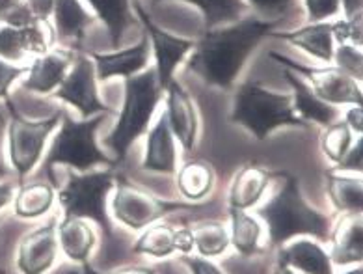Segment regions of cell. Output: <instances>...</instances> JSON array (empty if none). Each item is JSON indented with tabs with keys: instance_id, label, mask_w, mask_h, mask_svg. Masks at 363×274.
Instances as JSON below:
<instances>
[{
	"instance_id": "obj_1",
	"label": "cell",
	"mask_w": 363,
	"mask_h": 274,
	"mask_svg": "<svg viewBox=\"0 0 363 274\" xmlns=\"http://www.w3.org/2000/svg\"><path fill=\"white\" fill-rule=\"evenodd\" d=\"M274 26L276 21L244 19L228 28H211L192 49L189 70L198 73L207 84L228 90L235 84L259 41L269 35Z\"/></svg>"
},
{
	"instance_id": "obj_2",
	"label": "cell",
	"mask_w": 363,
	"mask_h": 274,
	"mask_svg": "<svg viewBox=\"0 0 363 274\" xmlns=\"http://www.w3.org/2000/svg\"><path fill=\"white\" fill-rule=\"evenodd\" d=\"M269 222L270 239L274 244L285 243L293 235L309 234L318 239H328L330 220L306 204L298 189V181L289 175L278 194L259 209Z\"/></svg>"
},
{
	"instance_id": "obj_3",
	"label": "cell",
	"mask_w": 363,
	"mask_h": 274,
	"mask_svg": "<svg viewBox=\"0 0 363 274\" xmlns=\"http://www.w3.org/2000/svg\"><path fill=\"white\" fill-rule=\"evenodd\" d=\"M231 121L244 125L259 140H264L274 129L284 125H306L294 112L293 95L274 94L257 82H244L237 90Z\"/></svg>"
},
{
	"instance_id": "obj_4",
	"label": "cell",
	"mask_w": 363,
	"mask_h": 274,
	"mask_svg": "<svg viewBox=\"0 0 363 274\" xmlns=\"http://www.w3.org/2000/svg\"><path fill=\"white\" fill-rule=\"evenodd\" d=\"M162 92L164 90L159 86L155 70L125 79L123 109L112 135L106 138V144L114 150L116 159H123L135 140L147 129Z\"/></svg>"
},
{
	"instance_id": "obj_5",
	"label": "cell",
	"mask_w": 363,
	"mask_h": 274,
	"mask_svg": "<svg viewBox=\"0 0 363 274\" xmlns=\"http://www.w3.org/2000/svg\"><path fill=\"white\" fill-rule=\"evenodd\" d=\"M103 120L105 114L75 121L62 110V127L45 159L47 174L52 175V166L56 165H67L77 170H88L95 165L112 166V160L95 144V131L99 129Z\"/></svg>"
},
{
	"instance_id": "obj_6",
	"label": "cell",
	"mask_w": 363,
	"mask_h": 274,
	"mask_svg": "<svg viewBox=\"0 0 363 274\" xmlns=\"http://www.w3.org/2000/svg\"><path fill=\"white\" fill-rule=\"evenodd\" d=\"M116 180L118 177L110 170L86 175L71 174L65 189L60 192L65 220L91 219L105 229L106 235H112L110 220L105 211V198Z\"/></svg>"
},
{
	"instance_id": "obj_7",
	"label": "cell",
	"mask_w": 363,
	"mask_h": 274,
	"mask_svg": "<svg viewBox=\"0 0 363 274\" xmlns=\"http://www.w3.org/2000/svg\"><path fill=\"white\" fill-rule=\"evenodd\" d=\"M8 105V150H10L11 166L16 168L21 180L30 174L35 165L40 163L45 142L49 135L58 127L62 120V110H58L55 116L47 120L30 121L21 118L11 106V101L6 99Z\"/></svg>"
},
{
	"instance_id": "obj_8",
	"label": "cell",
	"mask_w": 363,
	"mask_h": 274,
	"mask_svg": "<svg viewBox=\"0 0 363 274\" xmlns=\"http://www.w3.org/2000/svg\"><path fill=\"white\" fill-rule=\"evenodd\" d=\"M270 58H274L279 65H285L287 70L294 71V73L308 77L311 80V86H313V94L324 103L362 105L363 97L359 84L339 67H326V70L308 67V65L296 64L291 58L278 55V53H270Z\"/></svg>"
},
{
	"instance_id": "obj_9",
	"label": "cell",
	"mask_w": 363,
	"mask_h": 274,
	"mask_svg": "<svg viewBox=\"0 0 363 274\" xmlns=\"http://www.w3.org/2000/svg\"><path fill=\"white\" fill-rule=\"evenodd\" d=\"M55 95L67 105L75 106L82 118L112 112L99 97L95 65L90 56H77L75 64L71 65L64 82L56 88Z\"/></svg>"
},
{
	"instance_id": "obj_10",
	"label": "cell",
	"mask_w": 363,
	"mask_h": 274,
	"mask_svg": "<svg viewBox=\"0 0 363 274\" xmlns=\"http://www.w3.org/2000/svg\"><path fill=\"white\" fill-rule=\"evenodd\" d=\"M112 207H114L116 219L121 220L125 226L133 229H142L145 226L153 224L155 220H159L162 214L179 207V205L166 204V202L155 198L153 194L138 189L135 185L120 180Z\"/></svg>"
},
{
	"instance_id": "obj_11",
	"label": "cell",
	"mask_w": 363,
	"mask_h": 274,
	"mask_svg": "<svg viewBox=\"0 0 363 274\" xmlns=\"http://www.w3.org/2000/svg\"><path fill=\"white\" fill-rule=\"evenodd\" d=\"M133 6L136 10V17L142 21V26L145 28V35L150 38V43L153 47L155 60H157V67H155L157 80H159L160 88L164 90L169 80L174 79L175 67L184 60V56L189 55L190 50L194 49L196 43L189 40H181V38H175L168 32L160 31L159 26L150 19V16L145 13L138 0H133Z\"/></svg>"
},
{
	"instance_id": "obj_12",
	"label": "cell",
	"mask_w": 363,
	"mask_h": 274,
	"mask_svg": "<svg viewBox=\"0 0 363 274\" xmlns=\"http://www.w3.org/2000/svg\"><path fill=\"white\" fill-rule=\"evenodd\" d=\"M45 23L30 21L25 25L0 26V58L17 64L28 56H40L49 50Z\"/></svg>"
},
{
	"instance_id": "obj_13",
	"label": "cell",
	"mask_w": 363,
	"mask_h": 274,
	"mask_svg": "<svg viewBox=\"0 0 363 274\" xmlns=\"http://www.w3.org/2000/svg\"><path fill=\"white\" fill-rule=\"evenodd\" d=\"M56 254H58L56 226L49 222L21 241L17 267L23 274H43L52 267Z\"/></svg>"
},
{
	"instance_id": "obj_14",
	"label": "cell",
	"mask_w": 363,
	"mask_h": 274,
	"mask_svg": "<svg viewBox=\"0 0 363 274\" xmlns=\"http://www.w3.org/2000/svg\"><path fill=\"white\" fill-rule=\"evenodd\" d=\"M69 50H47L43 55L35 56L34 62L28 65L26 79L23 80V88L34 94H50L64 82L67 71L73 65Z\"/></svg>"
},
{
	"instance_id": "obj_15",
	"label": "cell",
	"mask_w": 363,
	"mask_h": 274,
	"mask_svg": "<svg viewBox=\"0 0 363 274\" xmlns=\"http://www.w3.org/2000/svg\"><path fill=\"white\" fill-rule=\"evenodd\" d=\"M90 58L94 60L95 75L101 82H106V80L114 79V77L129 79V77L136 75L138 71L147 67V62H150V40L145 35L138 45L116 50V53H110V55L94 53Z\"/></svg>"
},
{
	"instance_id": "obj_16",
	"label": "cell",
	"mask_w": 363,
	"mask_h": 274,
	"mask_svg": "<svg viewBox=\"0 0 363 274\" xmlns=\"http://www.w3.org/2000/svg\"><path fill=\"white\" fill-rule=\"evenodd\" d=\"M168 94V106H166V118H168L169 129L174 136L179 138L184 150H192L198 133V118H196L194 103L190 101L186 92L181 88L177 80H169L164 88Z\"/></svg>"
},
{
	"instance_id": "obj_17",
	"label": "cell",
	"mask_w": 363,
	"mask_h": 274,
	"mask_svg": "<svg viewBox=\"0 0 363 274\" xmlns=\"http://www.w3.org/2000/svg\"><path fill=\"white\" fill-rule=\"evenodd\" d=\"M175 163H177V151H175L174 133L169 129L166 112H162L147 140L144 168L160 174H174Z\"/></svg>"
},
{
	"instance_id": "obj_18",
	"label": "cell",
	"mask_w": 363,
	"mask_h": 274,
	"mask_svg": "<svg viewBox=\"0 0 363 274\" xmlns=\"http://www.w3.org/2000/svg\"><path fill=\"white\" fill-rule=\"evenodd\" d=\"M276 38L293 43L298 49L306 50L308 55L315 56L320 62H332L335 40H333L332 25L330 23H313L293 32H274Z\"/></svg>"
},
{
	"instance_id": "obj_19",
	"label": "cell",
	"mask_w": 363,
	"mask_h": 274,
	"mask_svg": "<svg viewBox=\"0 0 363 274\" xmlns=\"http://www.w3.org/2000/svg\"><path fill=\"white\" fill-rule=\"evenodd\" d=\"M52 17H55V26L60 40L73 45L82 43L86 31L94 21L80 0H55Z\"/></svg>"
},
{
	"instance_id": "obj_20",
	"label": "cell",
	"mask_w": 363,
	"mask_h": 274,
	"mask_svg": "<svg viewBox=\"0 0 363 274\" xmlns=\"http://www.w3.org/2000/svg\"><path fill=\"white\" fill-rule=\"evenodd\" d=\"M284 75L289 84H291V88H293L294 110H298L303 120L317 121V124L326 125V127L333 124V120L337 118V110L328 105V103H324L323 99H318L313 90L303 84L302 79H298L291 70L285 67Z\"/></svg>"
},
{
	"instance_id": "obj_21",
	"label": "cell",
	"mask_w": 363,
	"mask_h": 274,
	"mask_svg": "<svg viewBox=\"0 0 363 274\" xmlns=\"http://www.w3.org/2000/svg\"><path fill=\"white\" fill-rule=\"evenodd\" d=\"M88 4L106 26L112 47H120L127 31L135 23L130 0H88Z\"/></svg>"
},
{
	"instance_id": "obj_22",
	"label": "cell",
	"mask_w": 363,
	"mask_h": 274,
	"mask_svg": "<svg viewBox=\"0 0 363 274\" xmlns=\"http://www.w3.org/2000/svg\"><path fill=\"white\" fill-rule=\"evenodd\" d=\"M269 185L267 172L257 166H246L235 175L229 189V205L231 209H246L257 204Z\"/></svg>"
},
{
	"instance_id": "obj_23",
	"label": "cell",
	"mask_w": 363,
	"mask_h": 274,
	"mask_svg": "<svg viewBox=\"0 0 363 274\" xmlns=\"http://www.w3.org/2000/svg\"><path fill=\"white\" fill-rule=\"evenodd\" d=\"M284 263L293 265L308 274H332L328 256L324 250L309 241H298L284 252Z\"/></svg>"
},
{
	"instance_id": "obj_24",
	"label": "cell",
	"mask_w": 363,
	"mask_h": 274,
	"mask_svg": "<svg viewBox=\"0 0 363 274\" xmlns=\"http://www.w3.org/2000/svg\"><path fill=\"white\" fill-rule=\"evenodd\" d=\"M55 190L45 183L26 185L17 192L13 209L21 219H38L52 207Z\"/></svg>"
},
{
	"instance_id": "obj_25",
	"label": "cell",
	"mask_w": 363,
	"mask_h": 274,
	"mask_svg": "<svg viewBox=\"0 0 363 274\" xmlns=\"http://www.w3.org/2000/svg\"><path fill=\"white\" fill-rule=\"evenodd\" d=\"M58 235H60V244L67 258L73 261H84L88 258L94 246V234L90 226L77 219H67L64 220V224H60Z\"/></svg>"
},
{
	"instance_id": "obj_26",
	"label": "cell",
	"mask_w": 363,
	"mask_h": 274,
	"mask_svg": "<svg viewBox=\"0 0 363 274\" xmlns=\"http://www.w3.org/2000/svg\"><path fill=\"white\" fill-rule=\"evenodd\" d=\"M328 194L337 209L350 211V213L362 211L363 192L359 180L328 174Z\"/></svg>"
},
{
	"instance_id": "obj_27",
	"label": "cell",
	"mask_w": 363,
	"mask_h": 274,
	"mask_svg": "<svg viewBox=\"0 0 363 274\" xmlns=\"http://www.w3.org/2000/svg\"><path fill=\"white\" fill-rule=\"evenodd\" d=\"M151 2L157 4L160 0H151ZM186 2H192L203 11L207 31L218 25L233 23L242 16L244 8H246L242 0H186Z\"/></svg>"
},
{
	"instance_id": "obj_28",
	"label": "cell",
	"mask_w": 363,
	"mask_h": 274,
	"mask_svg": "<svg viewBox=\"0 0 363 274\" xmlns=\"http://www.w3.org/2000/svg\"><path fill=\"white\" fill-rule=\"evenodd\" d=\"M177 185L186 198H203L213 187V170L205 163H189L181 168L177 175Z\"/></svg>"
},
{
	"instance_id": "obj_29",
	"label": "cell",
	"mask_w": 363,
	"mask_h": 274,
	"mask_svg": "<svg viewBox=\"0 0 363 274\" xmlns=\"http://www.w3.org/2000/svg\"><path fill=\"white\" fill-rule=\"evenodd\" d=\"M362 222L352 219L339 231L337 243L333 248V261L339 265L362 261Z\"/></svg>"
},
{
	"instance_id": "obj_30",
	"label": "cell",
	"mask_w": 363,
	"mask_h": 274,
	"mask_svg": "<svg viewBox=\"0 0 363 274\" xmlns=\"http://www.w3.org/2000/svg\"><path fill=\"white\" fill-rule=\"evenodd\" d=\"M175 250H177V246H175V229L162 224L151 226L140 237V241L135 246V252L157 256V258H164V256H169Z\"/></svg>"
},
{
	"instance_id": "obj_31",
	"label": "cell",
	"mask_w": 363,
	"mask_h": 274,
	"mask_svg": "<svg viewBox=\"0 0 363 274\" xmlns=\"http://www.w3.org/2000/svg\"><path fill=\"white\" fill-rule=\"evenodd\" d=\"M233 220V244L244 256L254 254L257 250L259 237H261V226L252 217L244 213V209H231Z\"/></svg>"
},
{
	"instance_id": "obj_32",
	"label": "cell",
	"mask_w": 363,
	"mask_h": 274,
	"mask_svg": "<svg viewBox=\"0 0 363 274\" xmlns=\"http://www.w3.org/2000/svg\"><path fill=\"white\" fill-rule=\"evenodd\" d=\"M194 243L198 246L199 254L203 256H218L228 248V231L222 224L211 222V224H203L194 229Z\"/></svg>"
},
{
	"instance_id": "obj_33",
	"label": "cell",
	"mask_w": 363,
	"mask_h": 274,
	"mask_svg": "<svg viewBox=\"0 0 363 274\" xmlns=\"http://www.w3.org/2000/svg\"><path fill=\"white\" fill-rule=\"evenodd\" d=\"M352 129L345 121H337V124H330L326 133H324L323 150L330 159L339 163L347 155V151L352 148Z\"/></svg>"
},
{
	"instance_id": "obj_34",
	"label": "cell",
	"mask_w": 363,
	"mask_h": 274,
	"mask_svg": "<svg viewBox=\"0 0 363 274\" xmlns=\"http://www.w3.org/2000/svg\"><path fill=\"white\" fill-rule=\"evenodd\" d=\"M332 62L337 64L341 71H345L348 77H352L354 80H362L363 77V58L362 49L350 43H339L337 49H333Z\"/></svg>"
},
{
	"instance_id": "obj_35",
	"label": "cell",
	"mask_w": 363,
	"mask_h": 274,
	"mask_svg": "<svg viewBox=\"0 0 363 274\" xmlns=\"http://www.w3.org/2000/svg\"><path fill=\"white\" fill-rule=\"evenodd\" d=\"M333 40L337 43H350V45H362V16L352 19H343L332 25Z\"/></svg>"
},
{
	"instance_id": "obj_36",
	"label": "cell",
	"mask_w": 363,
	"mask_h": 274,
	"mask_svg": "<svg viewBox=\"0 0 363 274\" xmlns=\"http://www.w3.org/2000/svg\"><path fill=\"white\" fill-rule=\"evenodd\" d=\"M308 10L309 21L323 23V21L341 13V0H303Z\"/></svg>"
},
{
	"instance_id": "obj_37",
	"label": "cell",
	"mask_w": 363,
	"mask_h": 274,
	"mask_svg": "<svg viewBox=\"0 0 363 274\" xmlns=\"http://www.w3.org/2000/svg\"><path fill=\"white\" fill-rule=\"evenodd\" d=\"M28 65H17L0 58V99H10V88L17 79L26 75Z\"/></svg>"
},
{
	"instance_id": "obj_38",
	"label": "cell",
	"mask_w": 363,
	"mask_h": 274,
	"mask_svg": "<svg viewBox=\"0 0 363 274\" xmlns=\"http://www.w3.org/2000/svg\"><path fill=\"white\" fill-rule=\"evenodd\" d=\"M248 2L264 16H284L293 6L294 0H248Z\"/></svg>"
},
{
	"instance_id": "obj_39",
	"label": "cell",
	"mask_w": 363,
	"mask_h": 274,
	"mask_svg": "<svg viewBox=\"0 0 363 274\" xmlns=\"http://www.w3.org/2000/svg\"><path fill=\"white\" fill-rule=\"evenodd\" d=\"M362 155H363L362 138H359L358 144L354 146V148H350L343 159L339 160V166H337L339 172H341V170H354V172H362V163H363Z\"/></svg>"
},
{
	"instance_id": "obj_40",
	"label": "cell",
	"mask_w": 363,
	"mask_h": 274,
	"mask_svg": "<svg viewBox=\"0 0 363 274\" xmlns=\"http://www.w3.org/2000/svg\"><path fill=\"white\" fill-rule=\"evenodd\" d=\"M25 4L35 19L41 21V23H47V19L52 16L55 0H26Z\"/></svg>"
},
{
	"instance_id": "obj_41",
	"label": "cell",
	"mask_w": 363,
	"mask_h": 274,
	"mask_svg": "<svg viewBox=\"0 0 363 274\" xmlns=\"http://www.w3.org/2000/svg\"><path fill=\"white\" fill-rule=\"evenodd\" d=\"M184 263L189 265L192 273L194 274H222L218 270V267L209 261H205V259H199V258H184L183 259Z\"/></svg>"
},
{
	"instance_id": "obj_42",
	"label": "cell",
	"mask_w": 363,
	"mask_h": 274,
	"mask_svg": "<svg viewBox=\"0 0 363 274\" xmlns=\"http://www.w3.org/2000/svg\"><path fill=\"white\" fill-rule=\"evenodd\" d=\"M23 4H25V0H0V23L6 25Z\"/></svg>"
},
{
	"instance_id": "obj_43",
	"label": "cell",
	"mask_w": 363,
	"mask_h": 274,
	"mask_svg": "<svg viewBox=\"0 0 363 274\" xmlns=\"http://www.w3.org/2000/svg\"><path fill=\"white\" fill-rule=\"evenodd\" d=\"M345 124H347L352 131H356V133H362V129H363L362 105H352V109L347 112V120H345Z\"/></svg>"
},
{
	"instance_id": "obj_44",
	"label": "cell",
	"mask_w": 363,
	"mask_h": 274,
	"mask_svg": "<svg viewBox=\"0 0 363 274\" xmlns=\"http://www.w3.org/2000/svg\"><path fill=\"white\" fill-rule=\"evenodd\" d=\"M175 246L181 252H190L192 246H194V237H192V231L189 229H181V231H175Z\"/></svg>"
},
{
	"instance_id": "obj_45",
	"label": "cell",
	"mask_w": 363,
	"mask_h": 274,
	"mask_svg": "<svg viewBox=\"0 0 363 274\" xmlns=\"http://www.w3.org/2000/svg\"><path fill=\"white\" fill-rule=\"evenodd\" d=\"M362 0H341V10L345 13V19H352V17L362 16Z\"/></svg>"
},
{
	"instance_id": "obj_46",
	"label": "cell",
	"mask_w": 363,
	"mask_h": 274,
	"mask_svg": "<svg viewBox=\"0 0 363 274\" xmlns=\"http://www.w3.org/2000/svg\"><path fill=\"white\" fill-rule=\"evenodd\" d=\"M11 199H13V185L0 183V211L4 209Z\"/></svg>"
},
{
	"instance_id": "obj_47",
	"label": "cell",
	"mask_w": 363,
	"mask_h": 274,
	"mask_svg": "<svg viewBox=\"0 0 363 274\" xmlns=\"http://www.w3.org/2000/svg\"><path fill=\"white\" fill-rule=\"evenodd\" d=\"M114 274H155L151 269H144V267H130V269L118 270Z\"/></svg>"
},
{
	"instance_id": "obj_48",
	"label": "cell",
	"mask_w": 363,
	"mask_h": 274,
	"mask_svg": "<svg viewBox=\"0 0 363 274\" xmlns=\"http://www.w3.org/2000/svg\"><path fill=\"white\" fill-rule=\"evenodd\" d=\"M10 175V168L4 165V159H2V153H0V180H4Z\"/></svg>"
},
{
	"instance_id": "obj_49",
	"label": "cell",
	"mask_w": 363,
	"mask_h": 274,
	"mask_svg": "<svg viewBox=\"0 0 363 274\" xmlns=\"http://www.w3.org/2000/svg\"><path fill=\"white\" fill-rule=\"evenodd\" d=\"M162 274H179V273H177V270L174 269V265L166 263L164 267H162Z\"/></svg>"
},
{
	"instance_id": "obj_50",
	"label": "cell",
	"mask_w": 363,
	"mask_h": 274,
	"mask_svg": "<svg viewBox=\"0 0 363 274\" xmlns=\"http://www.w3.org/2000/svg\"><path fill=\"white\" fill-rule=\"evenodd\" d=\"M6 120H8V112H6V110L0 106V127L6 124Z\"/></svg>"
},
{
	"instance_id": "obj_51",
	"label": "cell",
	"mask_w": 363,
	"mask_h": 274,
	"mask_svg": "<svg viewBox=\"0 0 363 274\" xmlns=\"http://www.w3.org/2000/svg\"><path fill=\"white\" fill-rule=\"evenodd\" d=\"M347 274H363V273H362V269H356V270H350V273H347Z\"/></svg>"
},
{
	"instance_id": "obj_52",
	"label": "cell",
	"mask_w": 363,
	"mask_h": 274,
	"mask_svg": "<svg viewBox=\"0 0 363 274\" xmlns=\"http://www.w3.org/2000/svg\"><path fill=\"white\" fill-rule=\"evenodd\" d=\"M279 274H293V273H291V270H281Z\"/></svg>"
},
{
	"instance_id": "obj_53",
	"label": "cell",
	"mask_w": 363,
	"mask_h": 274,
	"mask_svg": "<svg viewBox=\"0 0 363 274\" xmlns=\"http://www.w3.org/2000/svg\"><path fill=\"white\" fill-rule=\"evenodd\" d=\"M0 274H4V269H0Z\"/></svg>"
}]
</instances>
